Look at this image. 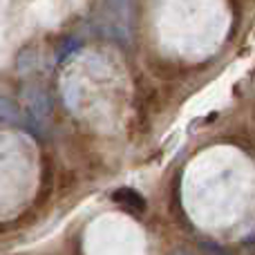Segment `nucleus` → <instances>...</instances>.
Instances as JSON below:
<instances>
[{"label": "nucleus", "instance_id": "nucleus-1", "mask_svg": "<svg viewBox=\"0 0 255 255\" xmlns=\"http://www.w3.org/2000/svg\"><path fill=\"white\" fill-rule=\"evenodd\" d=\"M110 9L115 13H101V16H97L94 27H97V31L101 36H106V38H112L115 43L128 45V43H130V36H132L130 16H128V13H124V16H119V13H117L119 2H110Z\"/></svg>", "mask_w": 255, "mask_h": 255}, {"label": "nucleus", "instance_id": "nucleus-2", "mask_svg": "<svg viewBox=\"0 0 255 255\" xmlns=\"http://www.w3.org/2000/svg\"><path fill=\"white\" fill-rule=\"evenodd\" d=\"M22 99L27 103L25 112L34 121H43L45 117H49V112H52V99H49L45 88H40V85H27L22 90Z\"/></svg>", "mask_w": 255, "mask_h": 255}, {"label": "nucleus", "instance_id": "nucleus-3", "mask_svg": "<svg viewBox=\"0 0 255 255\" xmlns=\"http://www.w3.org/2000/svg\"><path fill=\"white\" fill-rule=\"evenodd\" d=\"M0 119L7 121V124H11V126L22 128V130L31 132V134H38V130H36L38 124H36V121L31 119V117L27 115L16 101H11L9 97H0Z\"/></svg>", "mask_w": 255, "mask_h": 255}, {"label": "nucleus", "instance_id": "nucleus-4", "mask_svg": "<svg viewBox=\"0 0 255 255\" xmlns=\"http://www.w3.org/2000/svg\"><path fill=\"white\" fill-rule=\"evenodd\" d=\"M112 202L121 206L124 211L132 213V215H143L145 213V199L139 195L134 188H119L112 193Z\"/></svg>", "mask_w": 255, "mask_h": 255}, {"label": "nucleus", "instance_id": "nucleus-5", "mask_svg": "<svg viewBox=\"0 0 255 255\" xmlns=\"http://www.w3.org/2000/svg\"><path fill=\"white\" fill-rule=\"evenodd\" d=\"M199 251H202V255H233L231 249L222 247V244L213 242V240H202L199 242Z\"/></svg>", "mask_w": 255, "mask_h": 255}, {"label": "nucleus", "instance_id": "nucleus-6", "mask_svg": "<svg viewBox=\"0 0 255 255\" xmlns=\"http://www.w3.org/2000/svg\"><path fill=\"white\" fill-rule=\"evenodd\" d=\"M81 47V40L79 38H74V36H67V38H63V43H61V47H58V52H56V61H63V58H67L74 49H79Z\"/></svg>", "mask_w": 255, "mask_h": 255}, {"label": "nucleus", "instance_id": "nucleus-7", "mask_svg": "<svg viewBox=\"0 0 255 255\" xmlns=\"http://www.w3.org/2000/svg\"><path fill=\"white\" fill-rule=\"evenodd\" d=\"M16 65H18V72H31L36 67V52L34 49H25V52H20Z\"/></svg>", "mask_w": 255, "mask_h": 255}, {"label": "nucleus", "instance_id": "nucleus-8", "mask_svg": "<svg viewBox=\"0 0 255 255\" xmlns=\"http://www.w3.org/2000/svg\"><path fill=\"white\" fill-rule=\"evenodd\" d=\"M170 255H195L193 251H188V249H186V247H177L175 249V251H172Z\"/></svg>", "mask_w": 255, "mask_h": 255}]
</instances>
